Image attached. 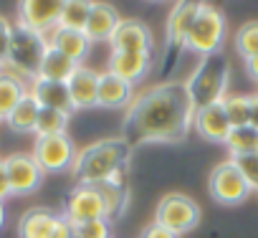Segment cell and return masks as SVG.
<instances>
[{"label": "cell", "instance_id": "obj_19", "mask_svg": "<svg viewBox=\"0 0 258 238\" xmlns=\"http://www.w3.org/2000/svg\"><path fill=\"white\" fill-rule=\"evenodd\" d=\"M106 66H109L106 71L116 74L119 79H124V81H129V84L135 86L137 81H142L150 74L152 56H147V53H116V51H111Z\"/></svg>", "mask_w": 258, "mask_h": 238}, {"label": "cell", "instance_id": "obj_27", "mask_svg": "<svg viewBox=\"0 0 258 238\" xmlns=\"http://www.w3.org/2000/svg\"><path fill=\"white\" fill-rule=\"evenodd\" d=\"M225 147L230 152V157H240V155H250V152H258V130L255 127H238V130H230L228 140H225Z\"/></svg>", "mask_w": 258, "mask_h": 238}, {"label": "cell", "instance_id": "obj_34", "mask_svg": "<svg viewBox=\"0 0 258 238\" xmlns=\"http://www.w3.org/2000/svg\"><path fill=\"white\" fill-rule=\"evenodd\" d=\"M140 238H180V235L172 233V230H167V228L160 225V223H150V225L140 233Z\"/></svg>", "mask_w": 258, "mask_h": 238}, {"label": "cell", "instance_id": "obj_31", "mask_svg": "<svg viewBox=\"0 0 258 238\" xmlns=\"http://www.w3.org/2000/svg\"><path fill=\"white\" fill-rule=\"evenodd\" d=\"M74 238H111V220H89L74 225Z\"/></svg>", "mask_w": 258, "mask_h": 238}, {"label": "cell", "instance_id": "obj_8", "mask_svg": "<svg viewBox=\"0 0 258 238\" xmlns=\"http://www.w3.org/2000/svg\"><path fill=\"white\" fill-rule=\"evenodd\" d=\"M31 155L36 157L43 172H61V170L74 167L79 150L74 147L69 135H53V137H36Z\"/></svg>", "mask_w": 258, "mask_h": 238}, {"label": "cell", "instance_id": "obj_29", "mask_svg": "<svg viewBox=\"0 0 258 238\" xmlns=\"http://www.w3.org/2000/svg\"><path fill=\"white\" fill-rule=\"evenodd\" d=\"M69 116L56 109H41L38 122H36V137H53V135H66L69 127Z\"/></svg>", "mask_w": 258, "mask_h": 238}, {"label": "cell", "instance_id": "obj_24", "mask_svg": "<svg viewBox=\"0 0 258 238\" xmlns=\"http://www.w3.org/2000/svg\"><path fill=\"white\" fill-rule=\"evenodd\" d=\"M79 69V64H74L69 56H63L58 48H48L43 64H41V71H38V79H48V81H61L66 84L74 71Z\"/></svg>", "mask_w": 258, "mask_h": 238}, {"label": "cell", "instance_id": "obj_11", "mask_svg": "<svg viewBox=\"0 0 258 238\" xmlns=\"http://www.w3.org/2000/svg\"><path fill=\"white\" fill-rule=\"evenodd\" d=\"M6 172H8V183H11V193L13 195H31L41 188L43 183V170L36 162L33 155L26 152H16L6 157Z\"/></svg>", "mask_w": 258, "mask_h": 238}, {"label": "cell", "instance_id": "obj_2", "mask_svg": "<svg viewBox=\"0 0 258 238\" xmlns=\"http://www.w3.org/2000/svg\"><path fill=\"white\" fill-rule=\"evenodd\" d=\"M129 157H132V145L124 137H104L81 147L71 170L79 185H96L119 177Z\"/></svg>", "mask_w": 258, "mask_h": 238}, {"label": "cell", "instance_id": "obj_6", "mask_svg": "<svg viewBox=\"0 0 258 238\" xmlns=\"http://www.w3.org/2000/svg\"><path fill=\"white\" fill-rule=\"evenodd\" d=\"M200 220V208L198 203L185 195V193H167L160 203H157V213H155V223L165 225L167 230L182 235L187 230H192Z\"/></svg>", "mask_w": 258, "mask_h": 238}, {"label": "cell", "instance_id": "obj_12", "mask_svg": "<svg viewBox=\"0 0 258 238\" xmlns=\"http://www.w3.org/2000/svg\"><path fill=\"white\" fill-rule=\"evenodd\" d=\"M109 43H111V51H116V53H147V56H152V51H155L152 31L142 21H135V18L119 21Z\"/></svg>", "mask_w": 258, "mask_h": 238}, {"label": "cell", "instance_id": "obj_33", "mask_svg": "<svg viewBox=\"0 0 258 238\" xmlns=\"http://www.w3.org/2000/svg\"><path fill=\"white\" fill-rule=\"evenodd\" d=\"M11 31H13V23L0 16V69L6 66V58H8V46H11Z\"/></svg>", "mask_w": 258, "mask_h": 238}, {"label": "cell", "instance_id": "obj_10", "mask_svg": "<svg viewBox=\"0 0 258 238\" xmlns=\"http://www.w3.org/2000/svg\"><path fill=\"white\" fill-rule=\"evenodd\" d=\"M63 218H66L71 225L106 218V208H104V200H101V195L96 193V188H94V185H76V188L69 193V198H66Z\"/></svg>", "mask_w": 258, "mask_h": 238}, {"label": "cell", "instance_id": "obj_1", "mask_svg": "<svg viewBox=\"0 0 258 238\" xmlns=\"http://www.w3.org/2000/svg\"><path fill=\"white\" fill-rule=\"evenodd\" d=\"M195 109L185 84H157L135 96L124 116V140L137 147L150 142H180L187 137Z\"/></svg>", "mask_w": 258, "mask_h": 238}, {"label": "cell", "instance_id": "obj_38", "mask_svg": "<svg viewBox=\"0 0 258 238\" xmlns=\"http://www.w3.org/2000/svg\"><path fill=\"white\" fill-rule=\"evenodd\" d=\"M245 74L258 84V56H253V58H248V61H245Z\"/></svg>", "mask_w": 258, "mask_h": 238}, {"label": "cell", "instance_id": "obj_15", "mask_svg": "<svg viewBox=\"0 0 258 238\" xmlns=\"http://www.w3.org/2000/svg\"><path fill=\"white\" fill-rule=\"evenodd\" d=\"M28 94L38 101L41 109H56L63 114H74V104H71V94L69 86L61 81H48V79H33L28 86Z\"/></svg>", "mask_w": 258, "mask_h": 238}, {"label": "cell", "instance_id": "obj_23", "mask_svg": "<svg viewBox=\"0 0 258 238\" xmlns=\"http://www.w3.org/2000/svg\"><path fill=\"white\" fill-rule=\"evenodd\" d=\"M28 94V86L21 76L11 71H0V119H8V114L18 106V101Z\"/></svg>", "mask_w": 258, "mask_h": 238}, {"label": "cell", "instance_id": "obj_7", "mask_svg": "<svg viewBox=\"0 0 258 238\" xmlns=\"http://www.w3.org/2000/svg\"><path fill=\"white\" fill-rule=\"evenodd\" d=\"M208 190H210L213 200H218L223 205H238L253 193L233 160H223L213 167V172L208 177Z\"/></svg>", "mask_w": 258, "mask_h": 238}, {"label": "cell", "instance_id": "obj_22", "mask_svg": "<svg viewBox=\"0 0 258 238\" xmlns=\"http://www.w3.org/2000/svg\"><path fill=\"white\" fill-rule=\"evenodd\" d=\"M94 188H96V193H99V195H101V200H104L106 220L121 218V215H124V210H126V205H129V190H126V185L121 183V177L96 183Z\"/></svg>", "mask_w": 258, "mask_h": 238}, {"label": "cell", "instance_id": "obj_9", "mask_svg": "<svg viewBox=\"0 0 258 238\" xmlns=\"http://www.w3.org/2000/svg\"><path fill=\"white\" fill-rule=\"evenodd\" d=\"M200 3H177L167 18V53H165V71L172 66V61L180 56V51L187 43L190 28L198 18Z\"/></svg>", "mask_w": 258, "mask_h": 238}, {"label": "cell", "instance_id": "obj_25", "mask_svg": "<svg viewBox=\"0 0 258 238\" xmlns=\"http://www.w3.org/2000/svg\"><path fill=\"white\" fill-rule=\"evenodd\" d=\"M38 114H41L38 101H36L31 94H26V96L18 101V106L8 114L6 122H8V127H11L13 132H36Z\"/></svg>", "mask_w": 258, "mask_h": 238}, {"label": "cell", "instance_id": "obj_17", "mask_svg": "<svg viewBox=\"0 0 258 238\" xmlns=\"http://www.w3.org/2000/svg\"><path fill=\"white\" fill-rule=\"evenodd\" d=\"M135 101V86L119 79L111 71L99 74V106L101 109H121Z\"/></svg>", "mask_w": 258, "mask_h": 238}, {"label": "cell", "instance_id": "obj_26", "mask_svg": "<svg viewBox=\"0 0 258 238\" xmlns=\"http://www.w3.org/2000/svg\"><path fill=\"white\" fill-rule=\"evenodd\" d=\"M89 13H91V3H89V0H63L58 26L69 28V31H84L86 21H89Z\"/></svg>", "mask_w": 258, "mask_h": 238}, {"label": "cell", "instance_id": "obj_39", "mask_svg": "<svg viewBox=\"0 0 258 238\" xmlns=\"http://www.w3.org/2000/svg\"><path fill=\"white\" fill-rule=\"evenodd\" d=\"M6 225V205H3V200H0V228Z\"/></svg>", "mask_w": 258, "mask_h": 238}, {"label": "cell", "instance_id": "obj_35", "mask_svg": "<svg viewBox=\"0 0 258 238\" xmlns=\"http://www.w3.org/2000/svg\"><path fill=\"white\" fill-rule=\"evenodd\" d=\"M48 238H74V225L63 215H58V220H56V225H53Z\"/></svg>", "mask_w": 258, "mask_h": 238}, {"label": "cell", "instance_id": "obj_18", "mask_svg": "<svg viewBox=\"0 0 258 238\" xmlns=\"http://www.w3.org/2000/svg\"><path fill=\"white\" fill-rule=\"evenodd\" d=\"M119 13L114 6L109 3H91V13H89V21H86V38L91 43H101V41H111L116 26H119Z\"/></svg>", "mask_w": 258, "mask_h": 238}, {"label": "cell", "instance_id": "obj_5", "mask_svg": "<svg viewBox=\"0 0 258 238\" xmlns=\"http://www.w3.org/2000/svg\"><path fill=\"white\" fill-rule=\"evenodd\" d=\"M225 16L213 8V6H200L198 11V18L190 28V36H187V43L185 48L198 53L200 58L205 56H213V53H220V46L225 41Z\"/></svg>", "mask_w": 258, "mask_h": 238}, {"label": "cell", "instance_id": "obj_13", "mask_svg": "<svg viewBox=\"0 0 258 238\" xmlns=\"http://www.w3.org/2000/svg\"><path fill=\"white\" fill-rule=\"evenodd\" d=\"M61 8H63V0H23L18 6V16H21L18 23H23L38 33L53 31L58 26Z\"/></svg>", "mask_w": 258, "mask_h": 238}, {"label": "cell", "instance_id": "obj_36", "mask_svg": "<svg viewBox=\"0 0 258 238\" xmlns=\"http://www.w3.org/2000/svg\"><path fill=\"white\" fill-rule=\"evenodd\" d=\"M11 183H8V172H6V160H0V200L11 198Z\"/></svg>", "mask_w": 258, "mask_h": 238}, {"label": "cell", "instance_id": "obj_16", "mask_svg": "<svg viewBox=\"0 0 258 238\" xmlns=\"http://www.w3.org/2000/svg\"><path fill=\"white\" fill-rule=\"evenodd\" d=\"M192 127L198 130V135L208 142H215V145H225L228 135H230V122L223 111L220 104H213L208 109H200L195 111V119H192Z\"/></svg>", "mask_w": 258, "mask_h": 238}, {"label": "cell", "instance_id": "obj_21", "mask_svg": "<svg viewBox=\"0 0 258 238\" xmlns=\"http://www.w3.org/2000/svg\"><path fill=\"white\" fill-rule=\"evenodd\" d=\"M56 220L58 213H53L51 208H31L18 220V238H48Z\"/></svg>", "mask_w": 258, "mask_h": 238}, {"label": "cell", "instance_id": "obj_37", "mask_svg": "<svg viewBox=\"0 0 258 238\" xmlns=\"http://www.w3.org/2000/svg\"><path fill=\"white\" fill-rule=\"evenodd\" d=\"M248 101H250V114H248V125L258 130V94H250V96H248Z\"/></svg>", "mask_w": 258, "mask_h": 238}, {"label": "cell", "instance_id": "obj_32", "mask_svg": "<svg viewBox=\"0 0 258 238\" xmlns=\"http://www.w3.org/2000/svg\"><path fill=\"white\" fill-rule=\"evenodd\" d=\"M235 162V167L240 170L243 180L248 183L250 190H258V152L250 155H240V157H230Z\"/></svg>", "mask_w": 258, "mask_h": 238}, {"label": "cell", "instance_id": "obj_28", "mask_svg": "<svg viewBox=\"0 0 258 238\" xmlns=\"http://www.w3.org/2000/svg\"><path fill=\"white\" fill-rule=\"evenodd\" d=\"M228 122H230V130H238V127H248V114H250V101L248 96L243 94H228L223 101H220Z\"/></svg>", "mask_w": 258, "mask_h": 238}, {"label": "cell", "instance_id": "obj_30", "mask_svg": "<svg viewBox=\"0 0 258 238\" xmlns=\"http://www.w3.org/2000/svg\"><path fill=\"white\" fill-rule=\"evenodd\" d=\"M235 48L245 61L258 56V21H250V23L240 26V31L235 36Z\"/></svg>", "mask_w": 258, "mask_h": 238}, {"label": "cell", "instance_id": "obj_14", "mask_svg": "<svg viewBox=\"0 0 258 238\" xmlns=\"http://www.w3.org/2000/svg\"><path fill=\"white\" fill-rule=\"evenodd\" d=\"M74 109H94L99 106V74L89 66H79L74 76L66 81Z\"/></svg>", "mask_w": 258, "mask_h": 238}, {"label": "cell", "instance_id": "obj_4", "mask_svg": "<svg viewBox=\"0 0 258 238\" xmlns=\"http://www.w3.org/2000/svg\"><path fill=\"white\" fill-rule=\"evenodd\" d=\"M48 36L38 33L23 23H16L11 31V46H8V58L6 66L11 74L21 76V79H38L41 64L48 53Z\"/></svg>", "mask_w": 258, "mask_h": 238}, {"label": "cell", "instance_id": "obj_3", "mask_svg": "<svg viewBox=\"0 0 258 238\" xmlns=\"http://www.w3.org/2000/svg\"><path fill=\"white\" fill-rule=\"evenodd\" d=\"M228 84H230V64L223 53L200 58L190 79L185 81V94L190 99V106L200 111L213 104H220L228 96Z\"/></svg>", "mask_w": 258, "mask_h": 238}, {"label": "cell", "instance_id": "obj_20", "mask_svg": "<svg viewBox=\"0 0 258 238\" xmlns=\"http://www.w3.org/2000/svg\"><path fill=\"white\" fill-rule=\"evenodd\" d=\"M48 46H51V48H58V51H61L63 56H69L74 64L84 66V58L89 56V51H91L94 43L86 38L84 31H69V28L56 26V28L51 31V36H48Z\"/></svg>", "mask_w": 258, "mask_h": 238}]
</instances>
